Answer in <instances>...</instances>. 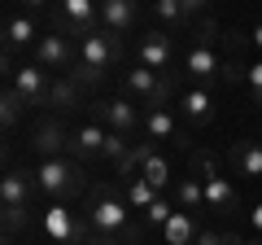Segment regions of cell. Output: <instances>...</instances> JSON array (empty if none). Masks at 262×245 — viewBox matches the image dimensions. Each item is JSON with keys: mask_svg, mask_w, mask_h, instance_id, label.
Listing matches in <instances>:
<instances>
[{"mask_svg": "<svg viewBox=\"0 0 262 245\" xmlns=\"http://www.w3.org/2000/svg\"><path fill=\"white\" fill-rule=\"evenodd\" d=\"M249 245H262V236H258V241H249Z\"/></svg>", "mask_w": 262, "mask_h": 245, "instance_id": "obj_34", "label": "cell"}, {"mask_svg": "<svg viewBox=\"0 0 262 245\" xmlns=\"http://www.w3.org/2000/svg\"><path fill=\"white\" fill-rule=\"evenodd\" d=\"M153 18H158L162 31H170V35L188 27V18H184V0H158V5H153Z\"/></svg>", "mask_w": 262, "mask_h": 245, "instance_id": "obj_25", "label": "cell"}, {"mask_svg": "<svg viewBox=\"0 0 262 245\" xmlns=\"http://www.w3.org/2000/svg\"><path fill=\"white\" fill-rule=\"evenodd\" d=\"M9 88L31 105V110H35V105H44V101H48V92H53V79H48V70H44V66H35V62H22V66L13 70Z\"/></svg>", "mask_w": 262, "mask_h": 245, "instance_id": "obj_13", "label": "cell"}, {"mask_svg": "<svg viewBox=\"0 0 262 245\" xmlns=\"http://www.w3.org/2000/svg\"><path fill=\"white\" fill-rule=\"evenodd\" d=\"M39 22L31 18V13H9L5 18V53H22V48H31L35 53V44H39Z\"/></svg>", "mask_w": 262, "mask_h": 245, "instance_id": "obj_16", "label": "cell"}, {"mask_svg": "<svg viewBox=\"0 0 262 245\" xmlns=\"http://www.w3.org/2000/svg\"><path fill=\"white\" fill-rule=\"evenodd\" d=\"M227 162H232L236 175L262 179V140H236L232 149H227Z\"/></svg>", "mask_w": 262, "mask_h": 245, "instance_id": "obj_19", "label": "cell"}, {"mask_svg": "<svg viewBox=\"0 0 262 245\" xmlns=\"http://www.w3.org/2000/svg\"><path fill=\"white\" fill-rule=\"evenodd\" d=\"M35 184H39V197L48 201H75L79 193H88V175L75 158H39Z\"/></svg>", "mask_w": 262, "mask_h": 245, "instance_id": "obj_4", "label": "cell"}, {"mask_svg": "<svg viewBox=\"0 0 262 245\" xmlns=\"http://www.w3.org/2000/svg\"><path fill=\"white\" fill-rule=\"evenodd\" d=\"M122 35H110V31H96V35H88V39H79V62H75V70H70V79H75L79 88H101L105 84V75H110L114 66L122 62Z\"/></svg>", "mask_w": 262, "mask_h": 245, "instance_id": "obj_2", "label": "cell"}, {"mask_svg": "<svg viewBox=\"0 0 262 245\" xmlns=\"http://www.w3.org/2000/svg\"><path fill=\"white\" fill-rule=\"evenodd\" d=\"M39 228H44V236L57 241V245H88V236H92L88 219L79 215V210H70V201H48V206L39 210Z\"/></svg>", "mask_w": 262, "mask_h": 245, "instance_id": "obj_6", "label": "cell"}, {"mask_svg": "<svg viewBox=\"0 0 262 245\" xmlns=\"http://www.w3.org/2000/svg\"><path fill=\"white\" fill-rule=\"evenodd\" d=\"M136 22H140V5L136 0H101V31L127 35Z\"/></svg>", "mask_w": 262, "mask_h": 245, "instance_id": "obj_18", "label": "cell"}, {"mask_svg": "<svg viewBox=\"0 0 262 245\" xmlns=\"http://www.w3.org/2000/svg\"><path fill=\"white\" fill-rule=\"evenodd\" d=\"M44 110L53 114V118H66V114L83 110V88H79L70 75H57L53 79V92H48V101H44Z\"/></svg>", "mask_w": 262, "mask_h": 245, "instance_id": "obj_17", "label": "cell"}, {"mask_svg": "<svg viewBox=\"0 0 262 245\" xmlns=\"http://www.w3.org/2000/svg\"><path fill=\"white\" fill-rule=\"evenodd\" d=\"M83 219L92 228V236H105L114 245H144V223H131V206L122 197V189H114V184L88 189Z\"/></svg>", "mask_w": 262, "mask_h": 245, "instance_id": "obj_1", "label": "cell"}, {"mask_svg": "<svg viewBox=\"0 0 262 245\" xmlns=\"http://www.w3.org/2000/svg\"><path fill=\"white\" fill-rule=\"evenodd\" d=\"M196 236H201V219L188 215V210H175L166 219V228H162V241L166 245H196Z\"/></svg>", "mask_w": 262, "mask_h": 245, "instance_id": "obj_20", "label": "cell"}, {"mask_svg": "<svg viewBox=\"0 0 262 245\" xmlns=\"http://www.w3.org/2000/svg\"><path fill=\"white\" fill-rule=\"evenodd\" d=\"M92 110H96V122L110 127L114 136H127V140H131L136 132H144V114L136 110L127 96H105V101H96Z\"/></svg>", "mask_w": 262, "mask_h": 245, "instance_id": "obj_8", "label": "cell"}, {"mask_svg": "<svg viewBox=\"0 0 262 245\" xmlns=\"http://www.w3.org/2000/svg\"><path fill=\"white\" fill-rule=\"evenodd\" d=\"M245 84H249L253 101L262 105V62H253V66H245Z\"/></svg>", "mask_w": 262, "mask_h": 245, "instance_id": "obj_29", "label": "cell"}, {"mask_svg": "<svg viewBox=\"0 0 262 245\" xmlns=\"http://www.w3.org/2000/svg\"><path fill=\"white\" fill-rule=\"evenodd\" d=\"M249 223H253V232H258V236H262V201H258V206H253V210H249Z\"/></svg>", "mask_w": 262, "mask_h": 245, "instance_id": "obj_31", "label": "cell"}, {"mask_svg": "<svg viewBox=\"0 0 262 245\" xmlns=\"http://www.w3.org/2000/svg\"><path fill=\"white\" fill-rule=\"evenodd\" d=\"M53 31H61V35H96L101 31V5H92V0H61L53 9Z\"/></svg>", "mask_w": 262, "mask_h": 245, "instance_id": "obj_7", "label": "cell"}, {"mask_svg": "<svg viewBox=\"0 0 262 245\" xmlns=\"http://www.w3.org/2000/svg\"><path fill=\"white\" fill-rule=\"evenodd\" d=\"M144 136H149L153 145H175V149H188L192 153V136H188V127L175 118L170 110H144Z\"/></svg>", "mask_w": 262, "mask_h": 245, "instance_id": "obj_11", "label": "cell"}, {"mask_svg": "<svg viewBox=\"0 0 262 245\" xmlns=\"http://www.w3.org/2000/svg\"><path fill=\"white\" fill-rule=\"evenodd\" d=\"M27 110H31V105L22 101L18 92H13V88H5V96H0V118H5V127H9V132L22 122V114H27Z\"/></svg>", "mask_w": 262, "mask_h": 245, "instance_id": "obj_27", "label": "cell"}, {"mask_svg": "<svg viewBox=\"0 0 262 245\" xmlns=\"http://www.w3.org/2000/svg\"><path fill=\"white\" fill-rule=\"evenodd\" d=\"M31 149L39 153V158H66V153L75 149V132L66 127V118H44L31 127Z\"/></svg>", "mask_w": 262, "mask_h": 245, "instance_id": "obj_10", "label": "cell"}, {"mask_svg": "<svg viewBox=\"0 0 262 245\" xmlns=\"http://www.w3.org/2000/svg\"><path fill=\"white\" fill-rule=\"evenodd\" d=\"M105 140H110V127H101V122H83V127H75V158H101L105 153Z\"/></svg>", "mask_w": 262, "mask_h": 245, "instance_id": "obj_23", "label": "cell"}, {"mask_svg": "<svg viewBox=\"0 0 262 245\" xmlns=\"http://www.w3.org/2000/svg\"><path fill=\"white\" fill-rule=\"evenodd\" d=\"M170 62H175V35L162 27L144 31L140 35V66H149L153 75H170Z\"/></svg>", "mask_w": 262, "mask_h": 245, "instance_id": "obj_12", "label": "cell"}, {"mask_svg": "<svg viewBox=\"0 0 262 245\" xmlns=\"http://www.w3.org/2000/svg\"><path fill=\"white\" fill-rule=\"evenodd\" d=\"M170 215H175L170 197H158V201H153V206L140 215V223H144V228H166V219H170Z\"/></svg>", "mask_w": 262, "mask_h": 245, "instance_id": "obj_28", "label": "cell"}, {"mask_svg": "<svg viewBox=\"0 0 262 245\" xmlns=\"http://www.w3.org/2000/svg\"><path fill=\"white\" fill-rule=\"evenodd\" d=\"M196 245H223V232H219V228H201Z\"/></svg>", "mask_w": 262, "mask_h": 245, "instance_id": "obj_30", "label": "cell"}, {"mask_svg": "<svg viewBox=\"0 0 262 245\" xmlns=\"http://www.w3.org/2000/svg\"><path fill=\"white\" fill-rule=\"evenodd\" d=\"M249 44H253V48H258V53H262V22H258V27H253V31H249Z\"/></svg>", "mask_w": 262, "mask_h": 245, "instance_id": "obj_32", "label": "cell"}, {"mask_svg": "<svg viewBox=\"0 0 262 245\" xmlns=\"http://www.w3.org/2000/svg\"><path fill=\"white\" fill-rule=\"evenodd\" d=\"M153 153H158V145H153L149 136H144V140H136V145L127 149V158H122L118 167H114V171H118V179H122V184H127V179H136V175L144 171V162L153 158Z\"/></svg>", "mask_w": 262, "mask_h": 245, "instance_id": "obj_24", "label": "cell"}, {"mask_svg": "<svg viewBox=\"0 0 262 245\" xmlns=\"http://www.w3.org/2000/svg\"><path fill=\"white\" fill-rule=\"evenodd\" d=\"M31 62H35V66H44V70H57V75H70V70H75V62H79V48L70 44V35L48 31V35L35 44Z\"/></svg>", "mask_w": 262, "mask_h": 245, "instance_id": "obj_9", "label": "cell"}, {"mask_svg": "<svg viewBox=\"0 0 262 245\" xmlns=\"http://www.w3.org/2000/svg\"><path fill=\"white\" fill-rule=\"evenodd\" d=\"M88 245H114V241H105V236H88Z\"/></svg>", "mask_w": 262, "mask_h": 245, "instance_id": "obj_33", "label": "cell"}, {"mask_svg": "<svg viewBox=\"0 0 262 245\" xmlns=\"http://www.w3.org/2000/svg\"><path fill=\"white\" fill-rule=\"evenodd\" d=\"M188 158H192V175L201 179V189H206V210H210V215H219V219H236L241 197H236V189L223 179L214 153H210V149H192Z\"/></svg>", "mask_w": 262, "mask_h": 245, "instance_id": "obj_3", "label": "cell"}, {"mask_svg": "<svg viewBox=\"0 0 262 245\" xmlns=\"http://www.w3.org/2000/svg\"><path fill=\"white\" fill-rule=\"evenodd\" d=\"M39 184H35V171L27 167H9L5 171V184H0V201H5V232H22L31 223V201H35Z\"/></svg>", "mask_w": 262, "mask_h": 245, "instance_id": "obj_5", "label": "cell"}, {"mask_svg": "<svg viewBox=\"0 0 262 245\" xmlns=\"http://www.w3.org/2000/svg\"><path fill=\"white\" fill-rule=\"evenodd\" d=\"M170 201H175V210L201 215V210H206V189H201V179L196 175H179L175 189H170Z\"/></svg>", "mask_w": 262, "mask_h": 245, "instance_id": "obj_21", "label": "cell"}, {"mask_svg": "<svg viewBox=\"0 0 262 245\" xmlns=\"http://www.w3.org/2000/svg\"><path fill=\"white\" fill-rule=\"evenodd\" d=\"M140 179L149 184L153 193H162V197H170V189H175V167H170V158H166V153H153V158L144 162Z\"/></svg>", "mask_w": 262, "mask_h": 245, "instance_id": "obj_22", "label": "cell"}, {"mask_svg": "<svg viewBox=\"0 0 262 245\" xmlns=\"http://www.w3.org/2000/svg\"><path fill=\"white\" fill-rule=\"evenodd\" d=\"M184 75H192L196 88H206V84H214V79H223V57L210 44H192L184 53Z\"/></svg>", "mask_w": 262, "mask_h": 245, "instance_id": "obj_14", "label": "cell"}, {"mask_svg": "<svg viewBox=\"0 0 262 245\" xmlns=\"http://www.w3.org/2000/svg\"><path fill=\"white\" fill-rule=\"evenodd\" d=\"M122 197H127V206H131V210H140V215H144V210H149L153 201L162 197V193H153L149 184H144V179L136 175V179H127V184H122Z\"/></svg>", "mask_w": 262, "mask_h": 245, "instance_id": "obj_26", "label": "cell"}, {"mask_svg": "<svg viewBox=\"0 0 262 245\" xmlns=\"http://www.w3.org/2000/svg\"><path fill=\"white\" fill-rule=\"evenodd\" d=\"M175 105H179V114H184V122H192V127H210V122L219 118V105H214V96H210V88H184Z\"/></svg>", "mask_w": 262, "mask_h": 245, "instance_id": "obj_15", "label": "cell"}]
</instances>
